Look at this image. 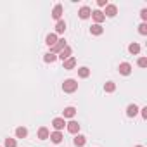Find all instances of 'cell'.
<instances>
[{
  "label": "cell",
  "mask_w": 147,
  "mask_h": 147,
  "mask_svg": "<svg viewBox=\"0 0 147 147\" xmlns=\"http://www.w3.org/2000/svg\"><path fill=\"white\" fill-rule=\"evenodd\" d=\"M62 90L66 92V94H73V92H76L78 90V82L76 80H64V83H62Z\"/></svg>",
  "instance_id": "1"
},
{
  "label": "cell",
  "mask_w": 147,
  "mask_h": 147,
  "mask_svg": "<svg viewBox=\"0 0 147 147\" xmlns=\"http://www.w3.org/2000/svg\"><path fill=\"white\" fill-rule=\"evenodd\" d=\"M66 128H67V131L69 133H73V135H76L78 131H80V123H76V121H69V123H66Z\"/></svg>",
  "instance_id": "2"
},
{
  "label": "cell",
  "mask_w": 147,
  "mask_h": 147,
  "mask_svg": "<svg viewBox=\"0 0 147 147\" xmlns=\"http://www.w3.org/2000/svg\"><path fill=\"white\" fill-rule=\"evenodd\" d=\"M66 45H67V43H66V40H64V38H59V40H57V43H55L50 50H52V54H55V55H57V54H59Z\"/></svg>",
  "instance_id": "3"
},
{
  "label": "cell",
  "mask_w": 147,
  "mask_h": 147,
  "mask_svg": "<svg viewBox=\"0 0 147 147\" xmlns=\"http://www.w3.org/2000/svg\"><path fill=\"white\" fill-rule=\"evenodd\" d=\"M118 71L121 73L123 76H128L130 73H131V64H128V62H121V64L118 66Z\"/></svg>",
  "instance_id": "4"
},
{
  "label": "cell",
  "mask_w": 147,
  "mask_h": 147,
  "mask_svg": "<svg viewBox=\"0 0 147 147\" xmlns=\"http://www.w3.org/2000/svg\"><path fill=\"white\" fill-rule=\"evenodd\" d=\"M52 126L55 128V131H61V130L66 126V121H64V118H54V119H52Z\"/></svg>",
  "instance_id": "5"
},
{
  "label": "cell",
  "mask_w": 147,
  "mask_h": 147,
  "mask_svg": "<svg viewBox=\"0 0 147 147\" xmlns=\"http://www.w3.org/2000/svg\"><path fill=\"white\" fill-rule=\"evenodd\" d=\"M116 14H118V7L113 5V4H107V5H106V12H104V16H107V18H114Z\"/></svg>",
  "instance_id": "6"
},
{
  "label": "cell",
  "mask_w": 147,
  "mask_h": 147,
  "mask_svg": "<svg viewBox=\"0 0 147 147\" xmlns=\"http://www.w3.org/2000/svg\"><path fill=\"white\" fill-rule=\"evenodd\" d=\"M78 16H80L82 19H88V18L92 16V9H90V7H87V5H83V7L78 11Z\"/></svg>",
  "instance_id": "7"
},
{
  "label": "cell",
  "mask_w": 147,
  "mask_h": 147,
  "mask_svg": "<svg viewBox=\"0 0 147 147\" xmlns=\"http://www.w3.org/2000/svg\"><path fill=\"white\" fill-rule=\"evenodd\" d=\"M92 18H94V21H95V24H100V23L106 19V16H104L102 11H92Z\"/></svg>",
  "instance_id": "8"
},
{
  "label": "cell",
  "mask_w": 147,
  "mask_h": 147,
  "mask_svg": "<svg viewBox=\"0 0 147 147\" xmlns=\"http://www.w3.org/2000/svg\"><path fill=\"white\" fill-rule=\"evenodd\" d=\"M57 57H59V59H62V61L69 59V57H71V47H69V45H66V47L57 54Z\"/></svg>",
  "instance_id": "9"
},
{
  "label": "cell",
  "mask_w": 147,
  "mask_h": 147,
  "mask_svg": "<svg viewBox=\"0 0 147 147\" xmlns=\"http://www.w3.org/2000/svg\"><path fill=\"white\" fill-rule=\"evenodd\" d=\"M75 114H76V109L73 107V106H69V107H66V109L62 111V118H64V119H66V118H69V119L75 118Z\"/></svg>",
  "instance_id": "10"
},
{
  "label": "cell",
  "mask_w": 147,
  "mask_h": 147,
  "mask_svg": "<svg viewBox=\"0 0 147 147\" xmlns=\"http://www.w3.org/2000/svg\"><path fill=\"white\" fill-rule=\"evenodd\" d=\"M73 142H75V145H76V147H83V145L87 144V137H85V135L76 133V137H75V140H73Z\"/></svg>",
  "instance_id": "11"
},
{
  "label": "cell",
  "mask_w": 147,
  "mask_h": 147,
  "mask_svg": "<svg viewBox=\"0 0 147 147\" xmlns=\"http://www.w3.org/2000/svg\"><path fill=\"white\" fill-rule=\"evenodd\" d=\"M61 16H62V5L57 4V5L54 7V11H52V18H54L55 21H61Z\"/></svg>",
  "instance_id": "12"
},
{
  "label": "cell",
  "mask_w": 147,
  "mask_h": 147,
  "mask_svg": "<svg viewBox=\"0 0 147 147\" xmlns=\"http://www.w3.org/2000/svg\"><path fill=\"white\" fill-rule=\"evenodd\" d=\"M57 40H59V38H57V35H55V33H50V35H47V38H45V43H47V45L52 49V47L57 43Z\"/></svg>",
  "instance_id": "13"
},
{
  "label": "cell",
  "mask_w": 147,
  "mask_h": 147,
  "mask_svg": "<svg viewBox=\"0 0 147 147\" xmlns=\"http://www.w3.org/2000/svg\"><path fill=\"white\" fill-rule=\"evenodd\" d=\"M49 138H50L54 144H61L64 137H62V133H61V131H52V133L49 135Z\"/></svg>",
  "instance_id": "14"
},
{
  "label": "cell",
  "mask_w": 147,
  "mask_h": 147,
  "mask_svg": "<svg viewBox=\"0 0 147 147\" xmlns=\"http://www.w3.org/2000/svg\"><path fill=\"white\" fill-rule=\"evenodd\" d=\"M137 114H138V107H137V104H130V106L126 107V116L133 118V116H137Z\"/></svg>",
  "instance_id": "15"
},
{
  "label": "cell",
  "mask_w": 147,
  "mask_h": 147,
  "mask_svg": "<svg viewBox=\"0 0 147 147\" xmlns=\"http://www.w3.org/2000/svg\"><path fill=\"white\" fill-rule=\"evenodd\" d=\"M62 64H64V69H73V67L76 66V59L75 57H69V59L62 61Z\"/></svg>",
  "instance_id": "16"
},
{
  "label": "cell",
  "mask_w": 147,
  "mask_h": 147,
  "mask_svg": "<svg viewBox=\"0 0 147 147\" xmlns=\"http://www.w3.org/2000/svg\"><path fill=\"white\" fill-rule=\"evenodd\" d=\"M90 33H92V35H95V36H99V35H102V33H104V28H102L100 24H92Z\"/></svg>",
  "instance_id": "17"
},
{
  "label": "cell",
  "mask_w": 147,
  "mask_h": 147,
  "mask_svg": "<svg viewBox=\"0 0 147 147\" xmlns=\"http://www.w3.org/2000/svg\"><path fill=\"white\" fill-rule=\"evenodd\" d=\"M49 135H50V131H49V128H45V126H42V128L38 130V138H40V140H47V138H49Z\"/></svg>",
  "instance_id": "18"
},
{
  "label": "cell",
  "mask_w": 147,
  "mask_h": 147,
  "mask_svg": "<svg viewBox=\"0 0 147 147\" xmlns=\"http://www.w3.org/2000/svg\"><path fill=\"white\" fill-rule=\"evenodd\" d=\"M64 31H66V21H62V19H61V21H57V23H55V33H59V35H61V33H64Z\"/></svg>",
  "instance_id": "19"
},
{
  "label": "cell",
  "mask_w": 147,
  "mask_h": 147,
  "mask_svg": "<svg viewBox=\"0 0 147 147\" xmlns=\"http://www.w3.org/2000/svg\"><path fill=\"white\" fill-rule=\"evenodd\" d=\"M128 52H130V54H133V55H137V54L140 52V45H138L137 42L130 43V45H128Z\"/></svg>",
  "instance_id": "20"
},
{
  "label": "cell",
  "mask_w": 147,
  "mask_h": 147,
  "mask_svg": "<svg viewBox=\"0 0 147 147\" xmlns=\"http://www.w3.org/2000/svg\"><path fill=\"white\" fill-rule=\"evenodd\" d=\"M26 135H28V130L24 126H18L16 128V137L18 138H26Z\"/></svg>",
  "instance_id": "21"
},
{
  "label": "cell",
  "mask_w": 147,
  "mask_h": 147,
  "mask_svg": "<svg viewBox=\"0 0 147 147\" xmlns=\"http://www.w3.org/2000/svg\"><path fill=\"white\" fill-rule=\"evenodd\" d=\"M78 76H80V78H88V76H90V69H88L87 66L80 67V69H78Z\"/></svg>",
  "instance_id": "22"
},
{
  "label": "cell",
  "mask_w": 147,
  "mask_h": 147,
  "mask_svg": "<svg viewBox=\"0 0 147 147\" xmlns=\"http://www.w3.org/2000/svg\"><path fill=\"white\" fill-rule=\"evenodd\" d=\"M114 90H116V83H114V82H106V85H104V92L113 94Z\"/></svg>",
  "instance_id": "23"
},
{
  "label": "cell",
  "mask_w": 147,
  "mask_h": 147,
  "mask_svg": "<svg viewBox=\"0 0 147 147\" xmlns=\"http://www.w3.org/2000/svg\"><path fill=\"white\" fill-rule=\"evenodd\" d=\"M43 61L52 64V62H55V61H57V55H55V54H52V52H49V54H45V55H43Z\"/></svg>",
  "instance_id": "24"
},
{
  "label": "cell",
  "mask_w": 147,
  "mask_h": 147,
  "mask_svg": "<svg viewBox=\"0 0 147 147\" xmlns=\"http://www.w3.org/2000/svg\"><path fill=\"white\" fill-rule=\"evenodd\" d=\"M4 147H18V142H16V138H5V142H4Z\"/></svg>",
  "instance_id": "25"
},
{
  "label": "cell",
  "mask_w": 147,
  "mask_h": 147,
  "mask_svg": "<svg viewBox=\"0 0 147 147\" xmlns=\"http://www.w3.org/2000/svg\"><path fill=\"white\" fill-rule=\"evenodd\" d=\"M138 33H140V35H147V24H145V23H142V24L138 26Z\"/></svg>",
  "instance_id": "26"
},
{
  "label": "cell",
  "mask_w": 147,
  "mask_h": 147,
  "mask_svg": "<svg viewBox=\"0 0 147 147\" xmlns=\"http://www.w3.org/2000/svg\"><path fill=\"white\" fill-rule=\"evenodd\" d=\"M138 66H140V67H145V66H147V59H145V57H140V59H138Z\"/></svg>",
  "instance_id": "27"
},
{
  "label": "cell",
  "mask_w": 147,
  "mask_h": 147,
  "mask_svg": "<svg viewBox=\"0 0 147 147\" xmlns=\"http://www.w3.org/2000/svg\"><path fill=\"white\" fill-rule=\"evenodd\" d=\"M97 5L99 7H106L107 5V0H97Z\"/></svg>",
  "instance_id": "28"
},
{
  "label": "cell",
  "mask_w": 147,
  "mask_h": 147,
  "mask_svg": "<svg viewBox=\"0 0 147 147\" xmlns=\"http://www.w3.org/2000/svg\"><path fill=\"white\" fill-rule=\"evenodd\" d=\"M140 16H142L144 21H147V9H142V11H140Z\"/></svg>",
  "instance_id": "29"
},
{
  "label": "cell",
  "mask_w": 147,
  "mask_h": 147,
  "mask_svg": "<svg viewBox=\"0 0 147 147\" xmlns=\"http://www.w3.org/2000/svg\"><path fill=\"white\" fill-rule=\"evenodd\" d=\"M140 113H142V118L144 119H147V107H142V109H138Z\"/></svg>",
  "instance_id": "30"
},
{
  "label": "cell",
  "mask_w": 147,
  "mask_h": 147,
  "mask_svg": "<svg viewBox=\"0 0 147 147\" xmlns=\"http://www.w3.org/2000/svg\"><path fill=\"white\" fill-rule=\"evenodd\" d=\"M135 147H144V145H135Z\"/></svg>",
  "instance_id": "31"
}]
</instances>
